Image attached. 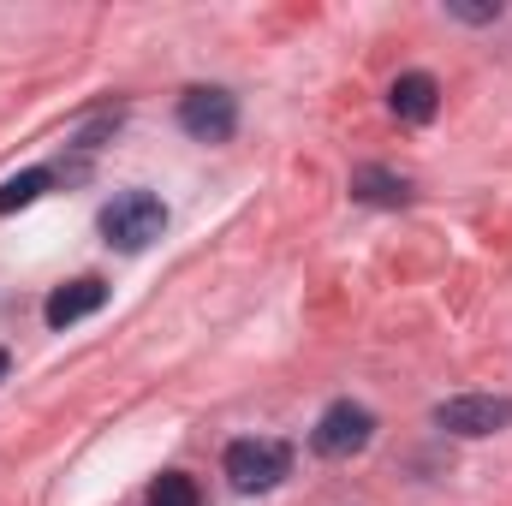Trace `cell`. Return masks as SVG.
Here are the masks:
<instances>
[{
  "label": "cell",
  "mask_w": 512,
  "mask_h": 506,
  "mask_svg": "<svg viewBox=\"0 0 512 506\" xmlns=\"http://www.w3.org/2000/svg\"><path fill=\"white\" fill-rule=\"evenodd\" d=\"M102 239L114 245V251H126V256H137V251H149L161 233H167V203L155 197V191H120L108 209H102Z\"/></svg>",
  "instance_id": "1"
},
{
  "label": "cell",
  "mask_w": 512,
  "mask_h": 506,
  "mask_svg": "<svg viewBox=\"0 0 512 506\" xmlns=\"http://www.w3.org/2000/svg\"><path fill=\"white\" fill-rule=\"evenodd\" d=\"M447 12H453V18H471V24H489V18H501V6H459V0H453Z\"/></svg>",
  "instance_id": "11"
},
{
  "label": "cell",
  "mask_w": 512,
  "mask_h": 506,
  "mask_svg": "<svg viewBox=\"0 0 512 506\" xmlns=\"http://www.w3.org/2000/svg\"><path fill=\"white\" fill-rule=\"evenodd\" d=\"M102 304H108V280L84 274V280H66V286H54V292H48V304H42V322H48V328H72V322L96 316Z\"/></svg>",
  "instance_id": "6"
},
{
  "label": "cell",
  "mask_w": 512,
  "mask_h": 506,
  "mask_svg": "<svg viewBox=\"0 0 512 506\" xmlns=\"http://www.w3.org/2000/svg\"><path fill=\"white\" fill-rule=\"evenodd\" d=\"M435 423H441L447 435H465V441L501 435V429H512V399H495V393H459V399H441V405H435Z\"/></svg>",
  "instance_id": "5"
},
{
  "label": "cell",
  "mask_w": 512,
  "mask_h": 506,
  "mask_svg": "<svg viewBox=\"0 0 512 506\" xmlns=\"http://www.w3.org/2000/svg\"><path fill=\"white\" fill-rule=\"evenodd\" d=\"M6 370H12V358H6V352H0V381H6Z\"/></svg>",
  "instance_id": "12"
},
{
  "label": "cell",
  "mask_w": 512,
  "mask_h": 506,
  "mask_svg": "<svg viewBox=\"0 0 512 506\" xmlns=\"http://www.w3.org/2000/svg\"><path fill=\"white\" fill-rule=\"evenodd\" d=\"M149 506H203V495H197V483L185 471H161L149 483Z\"/></svg>",
  "instance_id": "10"
},
{
  "label": "cell",
  "mask_w": 512,
  "mask_h": 506,
  "mask_svg": "<svg viewBox=\"0 0 512 506\" xmlns=\"http://www.w3.org/2000/svg\"><path fill=\"white\" fill-rule=\"evenodd\" d=\"M370 435H376V411H370V405H358V399H334V405L316 417L310 447H316L322 459H352V453H364V447H370Z\"/></svg>",
  "instance_id": "3"
},
{
  "label": "cell",
  "mask_w": 512,
  "mask_h": 506,
  "mask_svg": "<svg viewBox=\"0 0 512 506\" xmlns=\"http://www.w3.org/2000/svg\"><path fill=\"white\" fill-rule=\"evenodd\" d=\"M54 185V173L48 167H30V173H12L6 185H0V215H12V209H30L42 191Z\"/></svg>",
  "instance_id": "9"
},
{
  "label": "cell",
  "mask_w": 512,
  "mask_h": 506,
  "mask_svg": "<svg viewBox=\"0 0 512 506\" xmlns=\"http://www.w3.org/2000/svg\"><path fill=\"white\" fill-rule=\"evenodd\" d=\"M292 477V447L286 441H233L227 447V483L239 489V495H268V489H280Z\"/></svg>",
  "instance_id": "2"
},
{
  "label": "cell",
  "mask_w": 512,
  "mask_h": 506,
  "mask_svg": "<svg viewBox=\"0 0 512 506\" xmlns=\"http://www.w3.org/2000/svg\"><path fill=\"white\" fill-rule=\"evenodd\" d=\"M352 197H358V203L399 209V203H411V185H405L399 173H387V167H364V173H352Z\"/></svg>",
  "instance_id": "8"
},
{
  "label": "cell",
  "mask_w": 512,
  "mask_h": 506,
  "mask_svg": "<svg viewBox=\"0 0 512 506\" xmlns=\"http://www.w3.org/2000/svg\"><path fill=\"white\" fill-rule=\"evenodd\" d=\"M179 126L191 131L197 143H227L239 131V102L233 90H215V84H197L179 96Z\"/></svg>",
  "instance_id": "4"
},
{
  "label": "cell",
  "mask_w": 512,
  "mask_h": 506,
  "mask_svg": "<svg viewBox=\"0 0 512 506\" xmlns=\"http://www.w3.org/2000/svg\"><path fill=\"white\" fill-rule=\"evenodd\" d=\"M387 102H393V114H399L405 126H429L435 108H441V84H435L429 72H405V78H393Z\"/></svg>",
  "instance_id": "7"
}]
</instances>
